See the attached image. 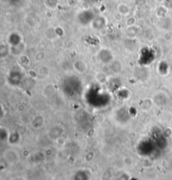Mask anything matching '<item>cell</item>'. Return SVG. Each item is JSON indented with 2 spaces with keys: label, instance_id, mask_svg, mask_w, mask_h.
<instances>
[{
  "label": "cell",
  "instance_id": "6da1fadb",
  "mask_svg": "<svg viewBox=\"0 0 172 180\" xmlns=\"http://www.w3.org/2000/svg\"><path fill=\"white\" fill-rule=\"evenodd\" d=\"M94 14L93 11L88 10V9H84L82 12H80L77 15V19H78L79 23L82 25H87L91 24L93 21Z\"/></svg>",
  "mask_w": 172,
  "mask_h": 180
},
{
  "label": "cell",
  "instance_id": "3957f363",
  "mask_svg": "<svg viewBox=\"0 0 172 180\" xmlns=\"http://www.w3.org/2000/svg\"><path fill=\"white\" fill-rule=\"evenodd\" d=\"M118 11L120 14L122 15H128L130 13V9H129V7L125 4H121L118 7Z\"/></svg>",
  "mask_w": 172,
  "mask_h": 180
},
{
  "label": "cell",
  "instance_id": "7a4b0ae2",
  "mask_svg": "<svg viewBox=\"0 0 172 180\" xmlns=\"http://www.w3.org/2000/svg\"><path fill=\"white\" fill-rule=\"evenodd\" d=\"M92 24H93V27L94 29H97V30L103 29L106 25V19H105L104 17H103V16L95 17L93 21L92 22Z\"/></svg>",
  "mask_w": 172,
  "mask_h": 180
},
{
  "label": "cell",
  "instance_id": "277c9868",
  "mask_svg": "<svg viewBox=\"0 0 172 180\" xmlns=\"http://www.w3.org/2000/svg\"><path fill=\"white\" fill-rule=\"evenodd\" d=\"M167 9L165 7H159L156 9V14L158 17H164L166 14Z\"/></svg>",
  "mask_w": 172,
  "mask_h": 180
},
{
  "label": "cell",
  "instance_id": "5b68a950",
  "mask_svg": "<svg viewBox=\"0 0 172 180\" xmlns=\"http://www.w3.org/2000/svg\"><path fill=\"white\" fill-rule=\"evenodd\" d=\"M135 21H136L135 18H134V17H129V18L127 19V21H126V24H127L128 27L134 26L135 24Z\"/></svg>",
  "mask_w": 172,
  "mask_h": 180
}]
</instances>
